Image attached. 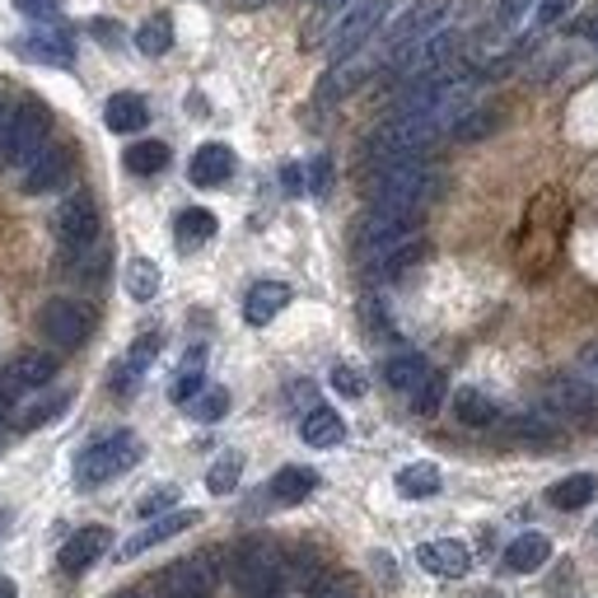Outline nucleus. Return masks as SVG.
Returning <instances> with one entry per match:
<instances>
[{"instance_id":"nucleus-34","label":"nucleus","mask_w":598,"mask_h":598,"mask_svg":"<svg viewBox=\"0 0 598 598\" xmlns=\"http://www.w3.org/2000/svg\"><path fill=\"white\" fill-rule=\"evenodd\" d=\"M239 477H244V459H239V453H220V459L211 463V472H207V491L211 496H229L234 486H239Z\"/></svg>"},{"instance_id":"nucleus-24","label":"nucleus","mask_w":598,"mask_h":598,"mask_svg":"<svg viewBox=\"0 0 598 598\" xmlns=\"http://www.w3.org/2000/svg\"><path fill=\"white\" fill-rule=\"evenodd\" d=\"M426 374H431V360L421 351H398V356H388V365H384L388 388H398V393H416L426 384Z\"/></svg>"},{"instance_id":"nucleus-13","label":"nucleus","mask_w":598,"mask_h":598,"mask_svg":"<svg viewBox=\"0 0 598 598\" xmlns=\"http://www.w3.org/2000/svg\"><path fill=\"white\" fill-rule=\"evenodd\" d=\"M52 374H57V356L24 351V356H14L10 365L0 370V393H5V398H20V393H28V388L52 384Z\"/></svg>"},{"instance_id":"nucleus-15","label":"nucleus","mask_w":598,"mask_h":598,"mask_svg":"<svg viewBox=\"0 0 598 598\" xmlns=\"http://www.w3.org/2000/svg\"><path fill=\"white\" fill-rule=\"evenodd\" d=\"M416 561L426 575H439V580H463L472 571V552L459 543V538H435V543H421L416 547Z\"/></svg>"},{"instance_id":"nucleus-32","label":"nucleus","mask_w":598,"mask_h":598,"mask_svg":"<svg viewBox=\"0 0 598 598\" xmlns=\"http://www.w3.org/2000/svg\"><path fill=\"white\" fill-rule=\"evenodd\" d=\"M127 295L140 299V304L160 295V266H154L150 258H132L127 262Z\"/></svg>"},{"instance_id":"nucleus-23","label":"nucleus","mask_w":598,"mask_h":598,"mask_svg":"<svg viewBox=\"0 0 598 598\" xmlns=\"http://www.w3.org/2000/svg\"><path fill=\"white\" fill-rule=\"evenodd\" d=\"M313 491H319V472H313V468L290 463V468H281L272 477V500H276V506H299V500H309Z\"/></svg>"},{"instance_id":"nucleus-51","label":"nucleus","mask_w":598,"mask_h":598,"mask_svg":"<svg viewBox=\"0 0 598 598\" xmlns=\"http://www.w3.org/2000/svg\"><path fill=\"white\" fill-rule=\"evenodd\" d=\"M94 38H103V42H117V24H108V20H94Z\"/></svg>"},{"instance_id":"nucleus-11","label":"nucleus","mask_w":598,"mask_h":598,"mask_svg":"<svg viewBox=\"0 0 598 598\" xmlns=\"http://www.w3.org/2000/svg\"><path fill=\"white\" fill-rule=\"evenodd\" d=\"M160 598H215L211 557H187L160 575Z\"/></svg>"},{"instance_id":"nucleus-17","label":"nucleus","mask_w":598,"mask_h":598,"mask_svg":"<svg viewBox=\"0 0 598 598\" xmlns=\"http://www.w3.org/2000/svg\"><path fill=\"white\" fill-rule=\"evenodd\" d=\"M187 178H192L197 187H225L234 178V150L220 146V140H211V146H201L192 154V164H187Z\"/></svg>"},{"instance_id":"nucleus-38","label":"nucleus","mask_w":598,"mask_h":598,"mask_svg":"<svg viewBox=\"0 0 598 598\" xmlns=\"http://www.w3.org/2000/svg\"><path fill=\"white\" fill-rule=\"evenodd\" d=\"M426 253H431V248H426V239H421V234H416L412 244H402L398 253H388V258H384L379 266H374V272H379V276H402L407 266H416V262L426 258Z\"/></svg>"},{"instance_id":"nucleus-33","label":"nucleus","mask_w":598,"mask_h":598,"mask_svg":"<svg viewBox=\"0 0 598 598\" xmlns=\"http://www.w3.org/2000/svg\"><path fill=\"white\" fill-rule=\"evenodd\" d=\"M136 47L146 57H164L169 47H173V24H169V14H154V20H146L136 28Z\"/></svg>"},{"instance_id":"nucleus-16","label":"nucleus","mask_w":598,"mask_h":598,"mask_svg":"<svg viewBox=\"0 0 598 598\" xmlns=\"http://www.w3.org/2000/svg\"><path fill=\"white\" fill-rule=\"evenodd\" d=\"M108 543H113V533H108L103 524H89V528H75L71 538H66V547H61V571L66 575H85L94 561H99L103 552H108Z\"/></svg>"},{"instance_id":"nucleus-42","label":"nucleus","mask_w":598,"mask_h":598,"mask_svg":"<svg viewBox=\"0 0 598 598\" xmlns=\"http://www.w3.org/2000/svg\"><path fill=\"white\" fill-rule=\"evenodd\" d=\"M309 598H360V589H356V580H346V575H323L319 585L309 589Z\"/></svg>"},{"instance_id":"nucleus-21","label":"nucleus","mask_w":598,"mask_h":598,"mask_svg":"<svg viewBox=\"0 0 598 598\" xmlns=\"http://www.w3.org/2000/svg\"><path fill=\"white\" fill-rule=\"evenodd\" d=\"M103 122H108V132L132 136V132H140L150 122V108H146L140 94H113V99L103 103Z\"/></svg>"},{"instance_id":"nucleus-47","label":"nucleus","mask_w":598,"mask_h":598,"mask_svg":"<svg viewBox=\"0 0 598 598\" xmlns=\"http://www.w3.org/2000/svg\"><path fill=\"white\" fill-rule=\"evenodd\" d=\"M528 5H533V0H500V5H496V24L500 28H514L528 14Z\"/></svg>"},{"instance_id":"nucleus-5","label":"nucleus","mask_w":598,"mask_h":598,"mask_svg":"<svg viewBox=\"0 0 598 598\" xmlns=\"http://www.w3.org/2000/svg\"><path fill=\"white\" fill-rule=\"evenodd\" d=\"M388 10H393V0H351V5L341 10V20L333 24V34H327V57L341 61V57H351L360 52V47H370V38L379 34V24L388 20Z\"/></svg>"},{"instance_id":"nucleus-48","label":"nucleus","mask_w":598,"mask_h":598,"mask_svg":"<svg viewBox=\"0 0 598 598\" xmlns=\"http://www.w3.org/2000/svg\"><path fill=\"white\" fill-rule=\"evenodd\" d=\"M580 374H585V379L598 388V341H589L585 351H580Z\"/></svg>"},{"instance_id":"nucleus-4","label":"nucleus","mask_w":598,"mask_h":598,"mask_svg":"<svg viewBox=\"0 0 598 598\" xmlns=\"http://www.w3.org/2000/svg\"><path fill=\"white\" fill-rule=\"evenodd\" d=\"M445 20H449V0H416L412 10H402L398 24H393L388 34H384V42H379L384 71L393 66V61H402L416 42H426L431 34H439V28H445Z\"/></svg>"},{"instance_id":"nucleus-3","label":"nucleus","mask_w":598,"mask_h":598,"mask_svg":"<svg viewBox=\"0 0 598 598\" xmlns=\"http://www.w3.org/2000/svg\"><path fill=\"white\" fill-rule=\"evenodd\" d=\"M136 463H140V439L132 431H113V435L94 439L80 459H75V486L94 491V486H103V482L122 477V472H132Z\"/></svg>"},{"instance_id":"nucleus-19","label":"nucleus","mask_w":598,"mask_h":598,"mask_svg":"<svg viewBox=\"0 0 598 598\" xmlns=\"http://www.w3.org/2000/svg\"><path fill=\"white\" fill-rule=\"evenodd\" d=\"M14 47H20L24 61H38V66H57V71L75 66V47L61 38V34H28V38H20Z\"/></svg>"},{"instance_id":"nucleus-39","label":"nucleus","mask_w":598,"mask_h":598,"mask_svg":"<svg viewBox=\"0 0 598 598\" xmlns=\"http://www.w3.org/2000/svg\"><path fill=\"white\" fill-rule=\"evenodd\" d=\"M445 388H449V384H445V374H435V370H431V374H426V384H421V388L412 393V407H416L421 416H435V412H439V402H445Z\"/></svg>"},{"instance_id":"nucleus-20","label":"nucleus","mask_w":598,"mask_h":598,"mask_svg":"<svg viewBox=\"0 0 598 598\" xmlns=\"http://www.w3.org/2000/svg\"><path fill=\"white\" fill-rule=\"evenodd\" d=\"M547 561H552V543H547L543 533H519L506 547V571H514V575H533V571H543Z\"/></svg>"},{"instance_id":"nucleus-29","label":"nucleus","mask_w":598,"mask_h":598,"mask_svg":"<svg viewBox=\"0 0 598 598\" xmlns=\"http://www.w3.org/2000/svg\"><path fill=\"white\" fill-rule=\"evenodd\" d=\"M398 496L407 500H431L439 496V468L435 463H407L398 472Z\"/></svg>"},{"instance_id":"nucleus-31","label":"nucleus","mask_w":598,"mask_h":598,"mask_svg":"<svg viewBox=\"0 0 598 598\" xmlns=\"http://www.w3.org/2000/svg\"><path fill=\"white\" fill-rule=\"evenodd\" d=\"M122 160H127L132 173H140V178H146V173L169 169V146H164V140H136V146L122 154Z\"/></svg>"},{"instance_id":"nucleus-41","label":"nucleus","mask_w":598,"mask_h":598,"mask_svg":"<svg viewBox=\"0 0 598 598\" xmlns=\"http://www.w3.org/2000/svg\"><path fill=\"white\" fill-rule=\"evenodd\" d=\"M173 506H178V486H154V491L136 506V514H140V519H154V514H164V510H173Z\"/></svg>"},{"instance_id":"nucleus-22","label":"nucleus","mask_w":598,"mask_h":598,"mask_svg":"<svg viewBox=\"0 0 598 598\" xmlns=\"http://www.w3.org/2000/svg\"><path fill=\"white\" fill-rule=\"evenodd\" d=\"M299 435H304V445H313V449H337L346 439V421L333 407H313V412L299 421Z\"/></svg>"},{"instance_id":"nucleus-40","label":"nucleus","mask_w":598,"mask_h":598,"mask_svg":"<svg viewBox=\"0 0 598 598\" xmlns=\"http://www.w3.org/2000/svg\"><path fill=\"white\" fill-rule=\"evenodd\" d=\"M66 393H52V398H42V402H34V407H28V412H24V426L28 431H34V426H47V421H57L61 412H66Z\"/></svg>"},{"instance_id":"nucleus-9","label":"nucleus","mask_w":598,"mask_h":598,"mask_svg":"<svg viewBox=\"0 0 598 598\" xmlns=\"http://www.w3.org/2000/svg\"><path fill=\"white\" fill-rule=\"evenodd\" d=\"M38 327L47 341L57 346H85L89 333H94V309L85 304V299H47L42 313H38Z\"/></svg>"},{"instance_id":"nucleus-25","label":"nucleus","mask_w":598,"mask_h":598,"mask_svg":"<svg viewBox=\"0 0 598 598\" xmlns=\"http://www.w3.org/2000/svg\"><path fill=\"white\" fill-rule=\"evenodd\" d=\"M154 356H160V337H154V333L136 337V346L127 351V360H122L117 374H113V388H117V393H132V388L140 384V374L150 370V360H154Z\"/></svg>"},{"instance_id":"nucleus-37","label":"nucleus","mask_w":598,"mask_h":598,"mask_svg":"<svg viewBox=\"0 0 598 598\" xmlns=\"http://www.w3.org/2000/svg\"><path fill=\"white\" fill-rule=\"evenodd\" d=\"M187 412H192L201 426H211V421H220V416L229 412V393H225V388H201L197 398L187 402Z\"/></svg>"},{"instance_id":"nucleus-2","label":"nucleus","mask_w":598,"mask_h":598,"mask_svg":"<svg viewBox=\"0 0 598 598\" xmlns=\"http://www.w3.org/2000/svg\"><path fill=\"white\" fill-rule=\"evenodd\" d=\"M229 580L239 598H281L290 580V561L272 538H244L229 552Z\"/></svg>"},{"instance_id":"nucleus-36","label":"nucleus","mask_w":598,"mask_h":598,"mask_svg":"<svg viewBox=\"0 0 598 598\" xmlns=\"http://www.w3.org/2000/svg\"><path fill=\"white\" fill-rule=\"evenodd\" d=\"M201 388H207V379H201V351H192V356L183 360V370H178V379H173L169 398H173V402H192Z\"/></svg>"},{"instance_id":"nucleus-45","label":"nucleus","mask_w":598,"mask_h":598,"mask_svg":"<svg viewBox=\"0 0 598 598\" xmlns=\"http://www.w3.org/2000/svg\"><path fill=\"white\" fill-rule=\"evenodd\" d=\"M14 10H20L24 20H38V24L57 20V0H14Z\"/></svg>"},{"instance_id":"nucleus-6","label":"nucleus","mask_w":598,"mask_h":598,"mask_svg":"<svg viewBox=\"0 0 598 598\" xmlns=\"http://www.w3.org/2000/svg\"><path fill=\"white\" fill-rule=\"evenodd\" d=\"M99 225H103V220H99V201H94L89 192H71L57 207V220H52L57 239H61V248H66L71 258L99 248Z\"/></svg>"},{"instance_id":"nucleus-10","label":"nucleus","mask_w":598,"mask_h":598,"mask_svg":"<svg viewBox=\"0 0 598 598\" xmlns=\"http://www.w3.org/2000/svg\"><path fill=\"white\" fill-rule=\"evenodd\" d=\"M543 407L552 416H565V421H594L598 416V388L585 379V374H557V379L543 388Z\"/></svg>"},{"instance_id":"nucleus-52","label":"nucleus","mask_w":598,"mask_h":598,"mask_svg":"<svg viewBox=\"0 0 598 598\" xmlns=\"http://www.w3.org/2000/svg\"><path fill=\"white\" fill-rule=\"evenodd\" d=\"M20 589H14V580H0V598H14Z\"/></svg>"},{"instance_id":"nucleus-46","label":"nucleus","mask_w":598,"mask_h":598,"mask_svg":"<svg viewBox=\"0 0 598 598\" xmlns=\"http://www.w3.org/2000/svg\"><path fill=\"white\" fill-rule=\"evenodd\" d=\"M575 0H538V28H557L571 14Z\"/></svg>"},{"instance_id":"nucleus-14","label":"nucleus","mask_w":598,"mask_h":598,"mask_svg":"<svg viewBox=\"0 0 598 598\" xmlns=\"http://www.w3.org/2000/svg\"><path fill=\"white\" fill-rule=\"evenodd\" d=\"M71 178V150L66 146H42L34 154V164H24V192L28 197H47L57 187H66Z\"/></svg>"},{"instance_id":"nucleus-1","label":"nucleus","mask_w":598,"mask_h":598,"mask_svg":"<svg viewBox=\"0 0 598 598\" xmlns=\"http://www.w3.org/2000/svg\"><path fill=\"white\" fill-rule=\"evenodd\" d=\"M431 197H435V173H431V164L421 160V154L374 164V178H370V211L421 215Z\"/></svg>"},{"instance_id":"nucleus-26","label":"nucleus","mask_w":598,"mask_h":598,"mask_svg":"<svg viewBox=\"0 0 598 598\" xmlns=\"http://www.w3.org/2000/svg\"><path fill=\"white\" fill-rule=\"evenodd\" d=\"M453 416L463 421V426H472V431H486V426H496V402L486 398L482 388H459L453 393Z\"/></svg>"},{"instance_id":"nucleus-35","label":"nucleus","mask_w":598,"mask_h":598,"mask_svg":"<svg viewBox=\"0 0 598 598\" xmlns=\"http://www.w3.org/2000/svg\"><path fill=\"white\" fill-rule=\"evenodd\" d=\"M506 435H510V439H524V445H552L561 431H557L547 416H514L510 426H506Z\"/></svg>"},{"instance_id":"nucleus-7","label":"nucleus","mask_w":598,"mask_h":598,"mask_svg":"<svg viewBox=\"0 0 598 598\" xmlns=\"http://www.w3.org/2000/svg\"><path fill=\"white\" fill-rule=\"evenodd\" d=\"M421 234V215H393V211H370L360 225V253L379 266L388 253H398L402 244H412Z\"/></svg>"},{"instance_id":"nucleus-44","label":"nucleus","mask_w":598,"mask_h":598,"mask_svg":"<svg viewBox=\"0 0 598 598\" xmlns=\"http://www.w3.org/2000/svg\"><path fill=\"white\" fill-rule=\"evenodd\" d=\"M327 187H333V160H327V154H319V160L309 164V192H313V197H327Z\"/></svg>"},{"instance_id":"nucleus-50","label":"nucleus","mask_w":598,"mask_h":598,"mask_svg":"<svg viewBox=\"0 0 598 598\" xmlns=\"http://www.w3.org/2000/svg\"><path fill=\"white\" fill-rule=\"evenodd\" d=\"M281 183H286V192H299V187H304V173H299V164L281 169Z\"/></svg>"},{"instance_id":"nucleus-12","label":"nucleus","mask_w":598,"mask_h":598,"mask_svg":"<svg viewBox=\"0 0 598 598\" xmlns=\"http://www.w3.org/2000/svg\"><path fill=\"white\" fill-rule=\"evenodd\" d=\"M197 510H169V514H154L150 519V524L146 528H140V533H132V538L127 543H122V561H136L140 552H150V547H160V543H169V538H178V533H187V528H192L197 524Z\"/></svg>"},{"instance_id":"nucleus-54","label":"nucleus","mask_w":598,"mask_h":598,"mask_svg":"<svg viewBox=\"0 0 598 598\" xmlns=\"http://www.w3.org/2000/svg\"><path fill=\"white\" fill-rule=\"evenodd\" d=\"M5 407H10V398H5V393H0V426H5Z\"/></svg>"},{"instance_id":"nucleus-27","label":"nucleus","mask_w":598,"mask_h":598,"mask_svg":"<svg viewBox=\"0 0 598 598\" xmlns=\"http://www.w3.org/2000/svg\"><path fill=\"white\" fill-rule=\"evenodd\" d=\"M215 215L211 211H201V207H187L183 215H178V225H173V239H178V248L183 253H192V248H201V244H211L215 239Z\"/></svg>"},{"instance_id":"nucleus-43","label":"nucleus","mask_w":598,"mask_h":598,"mask_svg":"<svg viewBox=\"0 0 598 598\" xmlns=\"http://www.w3.org/2000/svg\"><path fill=\"white\" fill-rule=\"evenodd\" d=\"M333 388L341 393V398H365V374H360L356 365H337L333 370Z\"/></svg>"},{"instance_id":"nucleus-53","label":"nucleus","mask_w":598,"mask_h":598,"mask_svg":"<svg viewBox=\"0 0 598 598\" xmlns=\"http://www.w3.org/2000/svg\"><path fill=\"white\" fill-rule=\"evenodd\" d=\"M585 34H589V38H594V47H598V14H594L589 24H585Z\"/></svg>"},{"instance_id":"nucleus-30","label":"nucleus","mask_w":598,"mask_h":598,"mask_svg":"<svg viewBox=\"0 0 598 598\" xmlns=\"http://www.w3.org/2000/svg\"><path fill=\"white\" fill-rule=\"evenodd\" d=\"M500 117H506V113H500V108L496 103H472L468 108V113L459 117V127H453V136H459V140H482V136H491L496 127H500Z\"/></svg>"},{"instance_id":"nucleus-8","label":"nucleus","mask_w":598,"mask_h":598,"mask_svg":"<svg viewBox=\"0 0 598 598\" xmlns=\"http://www.w3.org/2000/svg\"><path fill=\"white\" fill-rule=\"evenodd\" d=\"M47 127H52V113L38 99H20L10 117V140H5V164H34V154L42 150Z\"/></svg>"},{"instance_id":"nucleus-18","label":"nucleus","mask_w":598,"mask_h":598,"mask_svg":"<svg viewBox=\"0 0 598 598\" xmlns=\"http://www.w3.org/2000/svg\"><path fill=\"white\" fill-rule=\"evenodd\" d=\"M286 304H290V286H286V281H258V286L248 290V299H244V323L266 327Z\"/></svg>"},{"instance_id":"nucleus-28","label":"nucleus","mask_w":598,"mask_h":598,"mask_svg":"<svg viewBox=\"0 0 598 598\" xmlns=\"http://www.w3.org/2000/svg\"><path fill=\"white\" fill-rule=\"evenodd\" d=\"M594 491H598V482L589 472H571V477H561L552 491H547V500H552V510H585Z\"/></svg>"},{"instance_id":"nucleus-49","label":"nucleus","mask_w":598,"mask_h":598,"mask_svg":"<svg viewBox=\"0 0 598 598\" xmlns=\"http://www.w3.org/2000/svg\"><path fill=\"white\" fill-rule=\"evenodd\" d=\"M10 117H14V108L5 99V89H0V160H5V140H10Z\"/></svg>"}]
</instances>
